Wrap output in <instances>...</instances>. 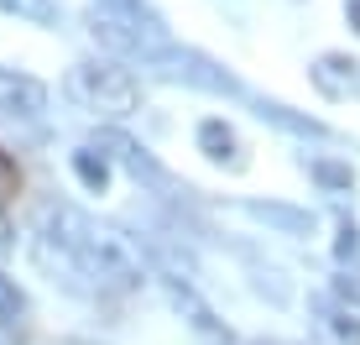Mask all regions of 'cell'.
<instances>
[{
	"instance_id": "7a4b0ae2",
	"label": "cell",
	"mask_w": 360,
	"mask_h": 345,
	"mask_svg": "<svg viewBox=\"0 0 360 345\" xmlns=\"http://www.w3.org/2000/svg\"><path fill=\"white\" fill-rule=\"evenodd\" d=\"M63 89H68V100L79 105L84 115H99V120H126V115L141 110V84H136L126 68H115V63L68 68Z\"/></svg>"
},
{
	"instance_id": "6da1fadb",
	"label": "cell",
	"mask_w": 360,
	"mask_h": 345,
	"mask_svg": "<svg viewBox=\"0 0 360 345\" xmlns=\"http://www.w3.org/2000/svg\"><path fill=\"white\" fill-rule=\"evenodd\" d=\"M47 225L58 230V236H47V241L63 246L73 272L99 277V282H110V288H141L146 282L141 251H136L131 236H120L115 225H94V220H84L79 209H68V204L47 209Z\"/></svg>"
},
{
	"instance_id": "2e32d148",
	"label": "cell",
	"mask_w": 360,
	"mask_h": 345,
	"mask_svg": "<svg viewBox=\"0 0 360 345\" xmlns=\"http://www.w3.org/2000/svg\"><path fill=\"white\" fill-rule=\"evenodd\" d=\"M0 345H21V335H16L11 325H0Z\"/></svg>"
},
{
	"instance_id": "9c48e42d",
	"label": "cell",
	"mask_w": 360,
	"mask_h": 345,
	"mask_svg": "<svg viewBox=\"0 0 360 345\" xmlns=\"http://www.w3.org/2000/svg\"><path fill=\"white\" fill-rule=\"evenodd\" d=\"M73 172H79L84 189H94V194L110 183V163H105V157H94V152H73Z\"/></svg>"
},
{
	"instance_id": "3957f363",
	"label": "cell",
	"mask_w": 360,
	"mask_h": 345,
	"mask_svg": "<svg viewBox=\"0 0 360 345\" xmlns=\"http://www.w3.org/2000/svg\"><path fill=\"white\" fill-rule=\"evenodd\" d=\"M99 16H110V21H120V27H131L136 37H146L157 53H172V37H167V27H162V16H157L146 0H99Z\"/></svg>"
},
{
	"instance_id": "8992f818",
	"label": "cell",
	"mask_w": 360,
	"mask_h": 345,
	"mask_svg": "<svg viewBox=\"0 0 360 345\" xmlns=\"http://www.w3.org/2000/svg\"><path fill=\"white\" fill-rule=\"evenodd\" d=\"M167 293H172V303H178V309H183V314H188V319H193V325H198V330H204V335H219V325H214V314H209V309H204V303H198V299H193V288H188V282H167Z\"/></svg>"
},
{
	"instance_id": "7c38bea8",
	"label": "cell",
	"mask_w": 360,
	"mask_h": 345,
	"mask_svg": "<svg viewBox=\"0 0 360 345\" xmlns=\"http://www.w3.org/2000/svg\"><path fill=\"white\" fill-rule=\"evenodd\" d=\"M99 142H105V146H110V152H120V157H126V168H131V172H157V168H152V163H146V157H141V152H136V146H131L126 137H99Z\"/></svg>"
},
{
	"instance_id": "4fadbf2b",
	"label": "cell",
	"mask_w": 360,
	"mask_h": 345,
	"mask_svg": "<svg viewBox=\"0 0 360 345\" xmlns=\"http://www.w3.org/2000/svg\"><path fill=\"white\" fill-rule=\"evenodd\" d=\"M329 330L340 345H360V319L355 314H329Z\"/></svg>"
},
{
	"instance_id": "277c9868",
	"label": "cell",
	"mask_w": 360,
	"mask_h": 345,
	"mask_svg": "<svg viewBox=\"0 0 360 345\" xmlns=\"http://www.w3.org/2000/svg\"><path fill=\"white\" fill-rule=\"evenodd\" d=\"M47 110V84H37L32 73H16V68H0V115H42Z\"/></svg>"
},
{
	"instance_id": "9a60e30c",
	"label": "cell",
	"mask_w": 360,
	"mask_h": 345,
	"mask_svg": "<svg viewBox=\"0 0 360 345\" xmlns=\"http://www.w3.org/2000/svg\"><path fill=\"white\" fill-rule=\"evenodd\" d=\"M334 288H340V299H345V303H360V277H340Z\"/></svg>"
},
{
	"instance_id": "8fae6325",
	"label": "cell",
	"mask_w": 360,
	"mask_h": 345,
	"mask_svg": "<svg viewBox=\"0 0 360 345\" xmlns=\"http://www.w3.org/2000/svg\"><path fill=\"white\" fill-rule=\"evenodd\" d=\"M16 194H21V168L11 152H0V204H11Z\"/></svg>"
},
{
	"instance_id": "e0dca14e",
	"label": "cell",
	"mask_w": 360,
	"mask_h": 345,
	"mask_svg": "<svg viewBox=\"0 0 360 345\" xmlns=\"http://www.w3.org/2000/svg\"><path fill=\"white\" fill-rule=\"evenodd\" d=\"M6 246H11V230H6V220H0V251H6Z\"/></svg>"
},
{
	"instance_id": "ba28073f",
	"label": "cell",
	"mask_w": 360,
	"mask_h": 345,
	"mask_svg": "<svg viewBox=\"0 0 360 345\" xmlns=\"http://www.w3.org/2000/svg\"><path fill=\"white\" fill-rule=\"evenodd\" d=\"M0 11L16 21H32V27H47V21H58V6L53 0H0Z\"/></svg>"
},
{
	"instance_id": "30bf717a",
	"label": "cell",
	"mask_w": 360,
	"mask_h": 345,
	"mask_svg": "<svg viewBox=\"0 0 360 345\" xmlns=\"http://www.w3.org/2000/svg\"><path fill=\"white\" fill-rule=\"evenodd\" d=\"M27 314V299H21V288L11 277H0V325H11L16 330V319Z\"/></svg>"
},
{
	"instance_id": "52a82bcc",
	"label": "cell",
	"mask_w": 360,
	"mask_h": 345,
	"mask_svg": "<svg viewBox=\"0 0 360 345\" xmlns=\"http://www.w3.org/2000/svg\"><path fill=\"white\" fill-rule=\"evenodd\" d=\"M198 146L225 163V157H235V131L225 126V120H204V126H198Z\"/></svg>"
},
{
	"instance_id": "ac0fdd59",
	"label": "cell",
	"mask_w": 360,
	"mask_h": 345,
	"mask_svg": "<svg viewBox=\"0 0 360 345\" xmlns=\"http://www.w3.org/2000/svg\"><path fill=\"white\" fill-rule=\"evenodd\" d=\"M350 21H355V27H360V0H350Z\"/></svg>"
},
{
	"instance_id": "5bb4252c",
	"label": "cell",
	"mask_w": 360,
	"mask_h": 345,
	"mask_svg": "<svg viewBox=\"0 0 360 345\" xmlns=\"http://www.w3.org/2000/svg\"><path fill=\"white\" fill-rule=\"evenodd\" d=\"M319 178L334 183V189H350V168H334V163H319Z\"/></svg>"
},
{
	"instance_id": "5b68a950",
	"label": "cell",
	"mask_w": 360,
	"mask_h": 345,
	"mask_svg": "<svg viewBox=\"0 0 360 345\" xmlns=\"http://www.w3.org/2000/svg\"><path fill=\"white\" fill-rule=\"evenodd\" d=\"M314 79H319V89H324V94H334V100L360 94V63H355V58H319Z\"/></svg>"
}]
</instances>
